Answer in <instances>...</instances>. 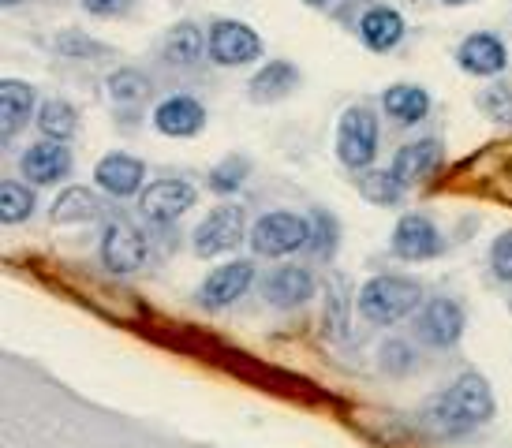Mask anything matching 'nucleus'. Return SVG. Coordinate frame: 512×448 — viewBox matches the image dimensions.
I'll list each match as a JSON object with an SVG mask.
<instances>
[{
    "label": "nucleus",
    "mask_w": 512,
    "mask_h": 448,
    "mask_svg": "<svg viewBox=\"0 0 512 448\" xmlns=\"http://www.w3.org/2000/svg\"><path fill=\"white\" fill-rule=\"evenodd\" d=\"M4 4H19V0H4Z\"/></svg>",
    "instance_id": "nucleus-37"
},
{
    "label": "nucleus",
    "mask_w": 512,
    "mask_h": 448,
    "mask_svg": "<svg viewBox=\"0 0 512 448\" xmlns=\"http://www.w3.org/2000/svg\"><path fill=\"white\" fill-rule=\"evenodd\" d=\"M348 329V284L344 277H329L326 284V333L344 336Z\"/></svg>",
    "instance_id": "nucleus-27"
},
{
    "label": "nucleus",
    "mask_w": 512,
    "mask_h": 448,
    "mask_svg": "<svg viewBox=\"0 0 512 448\" xmlns=\"http://www.w3.org/2000/svg\"><path fill=\"white\" fill-rule=\"evenodd\" d=\"M385 112L393 116V120H400V124H415V120H423L430 109V98L427 90H419V86H389L385 90Z\"/></svg>",
    "instance_id": "nucleus-22"
},
{
    "label": "nucleus",
    "mask_w": 512,
    "mask_h": 448,
    "mask_svg": "<svg viewBox=\"0 0 512 448\" xmlns=\"http://www.w3.org/2000/svg\"><path fill=\"white\" fill-rule=\"evenodd\" d=\"M490 415H494V392L483 374H460L453 389L441 392L427 407V422L438 434H464Z\"/></svg>",
    "instance_id": "nucleus-1"
},
{
    "label": "nucleus",
    "mask_w": 512,
    "mask_h": 448,
    "mask_svg": "<svg viewBox=\"0 0 512 448\" xmlns=\"http://www.w3.org/2000/svg\"><path fill=\"white\" fill-rule=\"evenodd\" d=\"M311 251L318 258H329V254L337 251V221L329 217V213H314L311 221Z\"/></svg>",
    "instance_id": "nucleus-30"
},
{
    "label": "nucleus",
    "mask_w": 512,
    "mask_h": 448,
    "mask_svg": "<svg viewBox=\"0 0 512 448\" xmlns=\"http://www.w3.org/2000/svg\"><path fill=\"white\" fill-rule=\"evenodd\" d=\"M251 284H255V266H251V262H228V266L214 269L210 277L202 280L199 303L210 310L228 307V303H236Z\"/></svg>",
    "instance_id": "nucleus-11"
},
{
    "label": "nucleus",
    "mask_w": 512,
    "mask_h": 448,
    "mask_svg": "<svg viewBox=\"0 0 512 448\" xmlns=\"http://www.w3.org/2000/svg\"><path fill=\"white\" fill-rule=\"evenodd\" d=\"M109 90H113V98L120 101V105H131V101H143L146 90H150V83H146L143 71H116L113 79H109Z\"/></svg>",
    "instance_id": "nucleus-28"
},
{
    "label": "nucleus",
    "mask_w": 512,
    "mask_h": 448,
    "mask_svg": "<svg viewBox=\"0 0 512 448\" xmlns=\"http://www.w3.org/2000/svg\"><path fill=\"white\" fill-rule=\"evenodd\" d=\"M296 83H299V71L292 68L288 60H270V64L258 71L255 79H251V98H255V101L285 98Z\"/></svg>",
    "instance_id": "nucleus-21"
},
{
    "label": "nucleus",
    "mask_w": 512,
    "mask_h": 448,
    "mask_svg": "<svg viewBox=\"0 0 512 448\" xmlns=\"http://www.w3.org/2000/svg\"><path fill=\"white\" fill-rule=\"evenodd\" d=\"M445 4H468V0H445Z\"/></svg>",
    "instance_id": "nucleus-36"
},
{
    "label": "nucleus",
    "mask_w": 512,
    "mask_h": 448,
    "mask_svg": "<svg viewBox=\"0 0 512 448\" xmlns=\"http://www.w3.org/2000/svg\"><path fill=\"white\" fill-rule=\"evenodd\" d=\"M83 8L94 15H120L131 8V0H83Z\"/></svg>",
    "instance_id": "nucleus-34"
},
{
    "label": "nucleus",
    "mask_w": 512,
    "mask_h": 448,
    "mask_svg": "<svg viewBox=\"0 0 512 448\" xmlns=\"http://www.w3.org/2000/svg\"><path fill=\"white\" fill-rule=\"evenodd\" d=\"M72 172V154L64 142H38L23 154V176L34 183H57Z\"/></svg>",
    "instance_id": "nucleus-15"
},
{
    "label": "nucleus",
    "mask_w": 512,
    "mask_h": 448,
    "mask_svg": "<svg viewBox=\"0 0 512 448\" xmlns=\"http://www.w3.org/2000/svg\"><path fill=\"white\" fill-rule=\"evenodd\" d=\"M490 266H494L498 280H509V284H512V228L498 236L494 251H490Z\"/></svg>",
    "instance_id": "nucleus-33"
},
{
    "label": "nucleus",
    "mask_w": 512,
    "mask_h": 448,
    "mask_svg": "<svg viewBox=\"0 0 512 448\" xmlns=\"http://www.w3.org/2000/svg\"><path fill=\"white\" fill-rule=\"evenodd\" d=\"M262 53V42L258 34L247 23H236V19H221L210 27V56L225 68H236V64H247Z\"/></svg>",
    "instance_id": "nucleus-10"
},
{
    "label": "nucleus",
    "mask_w": 512,
    "mask_h": 448,
    "mask_svg": "<svg viewBox=\"0 0 512 448\" xmlns=\"http://www.w3.org/2000/svg\"><path fill=\"white\" fill-rule=\"evenodd\" d=\"M247 217L240 206H217L206 221L195 228V254L214 258V254H228L232 247H240Z\"/></svg>",
    "instance_id": "nucleus-6"
},
{
    "label": "nucleus",
    "mask_w": 512,
    "mask_h": 448,
    "mask_svg": "<svg viewBox=\"0 0 512 448\" xmlns=\"http://www.w3.org/2000/svg\"><path fill=\"white\" fill-rule=\"evenodd\" d=\"M483 112L490 116V120H498V124H512V90L509 86H490L483 94Z\"/></svg>",
    "instance_id": "nucleus-31"
},
{
    "label": "nucleus",
    "mask_w": 512,
    "mask_h": 448,
    "mask_svg": "<svg viewBox=\"0 0 512 448\" xmlns=\"http://www.w3.org/2000/svg\"><path fill=\"white\" fill-rule=\"evenodd\" d=\"M243 176H247V161L228 157L225 165H217L214 172H210V187H214L217 195H232V191H240Z\"/></svg>",
    "instance_id": "nucleus-29"
},
{
    "label": "nucleus",
    "mask_w": 512,
    "mask_h": 448,
    "mask_svg": "<svg viewBox=\"0 0 512 448\" xmlns=\"http://www.w3.org/2000/svg\"><path fill=\"white\" fill-rule=\"evenodd\" d=\"M30 213H34V195H30V187L23 183L8 180L0 187V221L4 224H19L27 221Z\"/></svg>",
    "instance_id": "nucleus-26"
},
{
    "label": "nucleus",
    "mask_w": 512,
    "mask_h": 448,
    "mask_svg": "<svg viewBox=\"0 0 512 448\" xmlns=\"http://www.w3.org/2000/svg\"><path fill=\"white\" fill-rule=\"evenodd\" d=\"M251 247L258 254H270V258H285V254L299 251V247H311V224L303 221L299 213H266L251 228Z\"/></svg>",
    "instance_id": "nucleus-3"
},
{
    "label": "nucleus",
    "mask_w": 512,
    "mask_h": 448,
    "mask_svg": "<svg viewBox=\"0 0 512 448\" xmlns=\"http://www.w3.org/2000/svg\"><path fill=\"white\" fill-rule=\"evenodd\" d=\"M412 348L408 344H400V340H389L382 348V366L389 370V374H408L412 370Z\"/></svg>",
    "instance_id": "nucleus-32"
},
{
    "label": "nucleus",
    "mask_w": 512,
    "mask_h": 448,
    "mask_svg": "<svg viewBox=\"0 0 512 448\" xmlns=\"http://www.w3.org/2000/svg\"><path fill=\"white\" fill-rule=\"evenodd\" d=\"M356 183H359V191H363V198L378 202V206L400 202V195H404V183L393 176V168H367V172H359Z\"/></svg>",
    "instance_id": "nucleus-24"
},
{
    "label": "nucleus",
    "mask_w": 512,
    "mask_h": 448,
    "mask_svg": "<svg viewBox=\"0 0 512 448\" xmlns=\"http://www.w3.org/2000/svg\"><path fill=\"white\" fill-rule=\"evenodd\" d=\"M307 4H311V8H322V4H329V0H307Z\"/></svg>",
    "instance_id": "nucleus-35"
},
{
    "label": "nucleus",
    "mask_w": 512,
    "mask_h": 448,
    "mask_svg": "<svg viewBox=\"0 0 512 448\" xmlns=\"http://www.w3.org/2000/svg\"><path fill=\"white\" fill-rule=\"evenodd\" d=\"M337 154L348 168L356 172H367V165L378 154V120L374 112L356 105L341 116V127H337Z\"/></svg>",
    "instance_id": "nucleus-4"
},
{
    "label": "nucleus",
    "mask_w": 512,
    "mask_h": 448,
    "mask_svg": "<svg viewBox=\"0 0 512 448\" xmlns=\"http://www.w3.org/2000/svg\"><path fill=\"white\" fill-rule=\"evenodd\" d=\"M94 180H98L101 191H109V195H116V198H128L143 187L146 168H143V161H135V157H128V154H109L98 161Z\"/></svg>",
    "instance_id": "nucleus-13"
},
{
    "label": "nucleus",
    "mask_w": 512,
    "mask_h": 448,
    "mask_svg": "<svg viewBox=\"0 0 512 448\" xmlns=\"http://www.w3.org/2000/svg\"><path fill=\"white\" fill-rule=\"evenodd\" d=\"M438 165H441V142L438 139L408 142V146L393 157V176L408 187V183H419V180H427V176H434Z\"/></svg>",
    "instance_id": "nucleus-16"
},
{
    "label": "nucleus",
    "mask_w": 512,
    "mask_h": 448,
    "mask_svg": "<svg viewBox=\"0 0 512 448\" xmlns=\"http://www.w3.org/2000/svg\"><path fill=\"white\" fill-rule=\"evenodd\" d=\"M460 68L471 71V75H498L505 68V45L494 38V34H471L468 42L460 45Z\"/></svg>",
    "instance_id": "nucleus-17"
},
{
    "label": "nucleus",
    "mask_w": 512,
    "mask_h": 448,
    "mask_svg": "<svg viewBox=\"0 0 512 448\" xmlns=\"http://www.w3.org/2000/svg\"><path fill=\"white\" fill-rule=\"evenodd\" d=\"M191 206H195V187L187 180H157L139 198V210H143V217L150 224L180 221Z\"/></svg>",
    "instance_id": "nucleus-8"
},
{
    "label": "nucleus",
    "mask_w": 512,
    "mask_h": 448,
    "mask_svg": "<svg viewBox=\"0 0 512 448\" xmlns=\"http://www.w3.org/2000/svg\"><path fill=\"white\" fill-rule=\"evenodd\" d=\"M262 295H266V303H273V307H281V310L303 307L314 295L311 269H299V266L273 269L270 277H266V284H262Z\"/></svg>",
    "instance_id": "nucleus-12"
},
{
    "label": "nucleus",
    "mask_w": 512,
    "mask_h": 448,
    "mask_svg": "<svg viewBox=\"0 0 512 448\" xmlns=\"http://www.w3.org/2000/svg\"><path fill=\"white\" fill-rule=\"evenodd\" d=\"M154 124L161 135L187 139V135H199L202 131V124H206V109H202L195 98H169L157 105Z\"/></svg>",
    "instance_id": "nucleus-14"
},
{
    "label": "nucleus",
    "mask_w": 512,
    "mask_h": 448,
    "mask_svg": "<svg viewBox=\"0 0 512 448\" xmlns=\"http://www.w3.org/2000/svg\"><path fill=\"white\" fill-rule=\"evenodd\" d=\"M359 34H363V42H367L370 49L385 53V49H393V45L404 38V19H400V12H393V8H370V12L363 15V23H359Z\"/></svg>",
    "instance_id": "nucleus-19"
},
{
    "label": "nucleus",
    "mask_w": 512,
    "mask_h": 448,
    "mask_svg": "<svg viewBox=\"0 0 512 448\" xmlns=\"http://www.w3.org/2000/svg\"><path fill=\"white\" fill-rule=\"evenodd\" d=\"M165 56H169V64H199L202 56V34L195 23H180V27L169 30V38H165Z\"/></svg>",
    "instance_id": "nucleus-23"
},
{
    "label": "nucleus",
    "mask_w": 512,
    "mask_h": 448,
    "mask_svg": "<svg viewBox=\"0 0 512 448\" xmlns=\"http://www.w3.org/2000/svg\"><path fill=\"white\" fill-rule=\"evenodd\" d=\"M30 109H34V90L19 79H4L0 83V135L12 139L30 120Z\"/></svg>",
    "instance_id": "nucleus-18"
},
{
    "label": "nucleus",
    "mask_w": 512,
    "mask_h": 448,
    "mask_svg": "<svg viewBox=\"0 0 512 448\" xmlns=\"http://www.w3.org/2000/svg\"><path fill=\"white\" fill-rule=\"evenodd\" d=\"M441 232L438 224L423 217V213H408L400 217L397 228H393V251L404 258V262H427L434 254H441Z\"/></svg>",
    "instance_id": "nucleus-9"
},
{
    "label": "nucleus",
    "mask_w": 512,
    "mask_h": 448,
    "mask_svg": "<svg viewBox=\"0 0 512 448\" xmlns=\"http://www.w3.org/2000/svg\"><path fill=\"white\" fill-rule=\"evenodd\" d=\"M423 299L419 280L412 277H374L359 288V314L374 325H397Z\"/></svg>",
    "instance_id": "nucleus-2"
},
{
    "label": "nucleus",
    "mask_w": 512,
    "mask_h": 448,
    "mask_svg": "<svg viewBox=\"0 0 512 448\" xmlns=\"http://www.w3.org/2000/svg\"><path fill=\"white\" fill-rule=\"evenodd\" d=\"M101 262H105V269H113V273H135V269H143L146 262L143 232L131 221H124V217H113V221L105 224V232H101Z\"/></svg>",
    "instance_id": "nucleus-5"
},
{
    "label": "nucleus",
    "mask_w": 512,
    "mask_h": 448,
    "mask_svg": "<svg viewBox=\"0 0 512 448\" xmlns=\"http://www.w3.org/2000/svg\"><path fill=\"white\" fill-rule=\"evenodd\" d=\"M75 109L68 105V101H45L42 112H38V127H42V135L45 139H53V142H68L75 135Z\"/></svg>",
    "instance_id": "nucleus-25"
},
{
    "label": "nucleus",
    "mask_w": 512,
    "mask_h": 448,
    "mask_svg": "<svg viewBox=\"0 0 512 448\" xmlns=\"http://www.w3.org/2000/svg\"><path fill=\"white\" fill-rule=\"evenodd\" d=\"M105 217V202H101L94 191H86V187H68L64 195L53 202V221H98Z\"/></svg>",
    "instance_id": "nucleus-20"
},
{
    "label": "nucleus",
    "mask_w": 512,
    "mask_h": 448,
    "mask_svg": "<svg viewBox=\"0 0 512 448\" xmlns=\"http://www.w3.org/2000/svg\"><path fill=\"white\" fill-rule=\"evenodd\" d=\"M415 333L423 344L430 348H453L460 333H464V310L456 299H427V307L419 310V318H415Z\"/></svg>",
    "instance_id": "nucleus-7"
}]
</instances>
